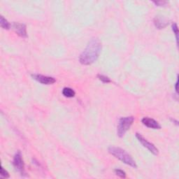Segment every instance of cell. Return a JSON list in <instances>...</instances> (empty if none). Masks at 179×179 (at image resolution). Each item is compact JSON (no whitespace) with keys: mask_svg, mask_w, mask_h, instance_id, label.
<instances>
[{"mask_svg":"<svg viewBox=\"0 0 179 179\" xmlns=\"http://www.w3.org/2000/svg\"><path fill=\"white\" fill-rule=\"evenodd\" d=\"M178 79L177 78V81L176 82V84H175V90H176V93H178Z\"/></svg>","mask_w":179,"mask_h":179,"instance_id":"17","label":"cell"},{"mask_svg":"<svg viewBox=\"0 0 179 179\" xmlns=\"http://www.w3.org/2000/svg\"><path fill=\"white\" fill-rule=\"evenodd\" d=\"M0 173H1V176H2V177H4L5 178H8L10 177V175H9V172H8L6 169H4L3 167H1V171H0Z\"/></svg>","mask_w":179,"mask_h":179,"instance_id":"15","label":"cell"},{"mask_svg":"<svg viewBox=\"0 0 179 179\" xmlns=\"http://www.w3.org/2000/svg\"><path fill=\"white\" fill-rule=\"evenodd\" d=\"M101 51V43L97 38L89 41L85 50L79 57V61L83 65H90L98 59Z\"/></svg>","mask_w":179,"mask_h":179,"instance_id":"1","label":"cell"},{"mask_svg":"<svg viewBox=\"0 0 179 179\" xmlns=\"http://www.w3.org/2000/svg\"><path fill=\"white\" fill-rule=\"evenodd\" d=\"M153 3L155 4V5H158V7H162V6H164V5H166L167 4V2H164V1H158V2H153Z\"/></svg>","mask_w":179,"mask_h":179,"instance_id":"16","label":"cell"},{"mask_svg":"<svg viewBox=\"0 0 179 179\" xmlns=\"http://www.w3.org/2000/svg\"><path fill=\"white\" fill-rule=\"evenodd\" d=\"M62 94L66 97L71 98L75 96L76 92L73 89H71L70 87H65L64 89L62 90Z\"/></svg>","mask_w":179,"mask_h":179,"instance_id":"10","label":"cell"},{"mask_svg":"<svg viewBox=\"0 0 179 179\" xmlns=\"http://www.w3.org/2000/svg\"><path fill=\"white\" fill-rule=\"evenodd\" d=\"M109 152L111 153L112 155H114L115 158H116L118 159H120V161H122L123 163L128 164L129 166L133 168H137L136 162L132 158V157L129 155L127 151L122 149V148L115 146H111L109 148Z\"/></svg>","mask_w":179,"mask_h":179,"instance_id":"2","label":"cell"},{"mask_svg":"<svg viewBox=\"0 0 179 179\" xmlns=\"http://www.w3.org/2000/svg\"><path fill=\"white\" fill-rule=\"evenodd\" d=\"M154 24H155V26L158 29H163L165 27H167L169 23L164 20H162L160 18L155 17L154 19Z\"/></svg>","mask_w":179,"mask_h":179,"instance_id":"9","label":"cell"},{"mask_svg":"<svg viewBox=\"0 0 179 179\" xmlns=\"http://www.w3.org/2000/svg\"><path fill=\"white\" fill-rule=\"evenodd\" d=\"M13 164L17 172H20L22 176L25 175V165L22 158V154L20 151H18L16 153V155L13 158Z\"/></svg>","mask_w":179,"mask_h":179,"instance_id":"5","label":"cell"},{"mask_svg":"<svg viewBox=\"0 0 179 179\" xmlns=\"http://www.w3.org/2000/svg\"><path fill=\"white\" fill-rule=\"evenodd\" d=\"M98 78L100 80L101 82H103L104 83H111V81L109 77H107L104 75H101V74H98L97 75Z\"/></svg>","mask_w":179,"mask_h":179,"instance_id":"13","label":"cell"},{"mask_svg":"<svg viewBox=\"0 0 179 179\" xmlns=\"http://www.w3.org/2000/svg\"><path fill=\"white\" fill-rule=\"evenodd\" d=\"M172 30L173 32V34H175V37L176 38V43L178 44V26L177 24L176 23H173L172 25Z\"/></svg>","mask_w":179,"mask_h":179,"instance_id":"12","label":"cell"},{"mask_svg":"<svg viewBox=\"0 0 179 179\" xmlns=\"http://www.w3.org/2000/svg\"><path fill=\"white\" fill-rule=\"evenodd\" d=\"M12 27L16 34L18 36H20V37L23 38L27 37V27L25 24L20 23H13L12 25Z\"/></svg>","mask_w":179,"mask_h":179,"instance_id":"7","label":"cell"},{"mask_svg":"<svg viewBox=\"0 0 179 179\" xmlns=\"http://www.w3.org/2000/svg\"><path fill=\"white\" fill-rule=\"evenodd\" d=\"M32 77L33 78V79L35 80V81H37L38 83H40L44 85H52L56 82V78H53V77L43 76L41 75V74H32Z\"/></svg>","mask_w":179,"mask_h":179,"instance_id":"6","label":"cell"},{"mask_svg":"<svg viewBox=\"0 0 179 179\" xmlns=\"http://www.w3.org/2000/svg\"><path fill=\"white\" fill-rule=\"evenodd\" d=\"M134 121L133 116L120 118L118 121L117 128V134L119 137H123L128 132Z\"/></svg>","mask_w":179,"mask_h":179,"instance_id":"3","label":"cell"},{"mask_svg":"<svg viewBox=\"0 0 179 179\" xmlns=\"http://www.w3.org/2000/svg\"><path fill=\"white\" fill-rule=\"evenodd\" d=\"M136 137L137 138V139L139 140V141L141 143V144L144 145L145 148H146L151 153H153V155H158L159 150H158V148L155 147V145H154L153 144H152V143L148 141L147 139H145L141 134L136 133Z\"/></svg>","mask_w":179,"mask_h":179,"instance_id":"4","label":"cell"},{"mask_svg":"<svg viewBox=\"0 0 179 179\" xmlns=\"http://www.w3.org/2000/svg\"><path fill=\"white\" fill-rule=\"evenodd\" d=\"M114 172L115 174H116L118 176H119V177L122 178H126V173L125 172H124V171L121 169H115Z\"/></svg>","mask_w":179,"mask_h":179,"instance_id":"14","label":"cell"},{"mask_svg":"<svg viewBox=\"0 0 179 179\" xmlns=\"http://www.w3.org/2000/svg\"><path fill=\"white\" fill-rule=\"evenodd\" d=\"M141 122L145 126H146L147 128L154 129H161V125H159V123L155 120L153 119V118L145 117L141 120Z\"/></svg>","mask_w":179,"mask_h":179,"instance_id":"8","label":"cell"},{"mask_svg":"<svg viewBox=\"0 0 179 179\" xmlns=\"http://www.w3.org/2000/svg\"><path fill=\"white\" fill-rule=\"evenodd\" d=\"M0 24H1V27L4 29H9L11 27V24L8 22L7 19L4 18V16H1L0 17Z\"/></svg>","mask_w":179,"mask_h":179,"instance_id":"11","label":"cell"}]
</instances>
